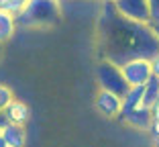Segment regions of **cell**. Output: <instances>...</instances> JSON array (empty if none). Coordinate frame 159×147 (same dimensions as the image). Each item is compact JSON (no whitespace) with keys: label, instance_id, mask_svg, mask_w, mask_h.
Listing matches in <instances>:
<instances>
[{"label":"cell","instance_id":"19","mask_svg":"<svg viewBox=\"0 0 159 147\" xmlns=\"http://www.w3.org/2000/svg\"><path fill=\"white\" fill-rule=\"evenodd\" d=\"M151 27H153V33L157 35V39H159V23H155V25H151Z\"/></svg>","mask_w":159,"mask_h":147},{"label":"cell","instance_id":"13","mask_svg":"<svg viewBox=\"0 0 159 147\" xmlns=\"http://www.w3.org/2000/svg\"><path fill=\"white\" fill-rule=\"evenodd\" d=\"M27 2L29 0H0V10H6V12L16 16V14L27 6Z\"/></svg>","mask_w":159,"mask_h":147},{"label":"cell","instance_id":"2","mask_svg":"<svg viewBox=\"0 0 159 147\" xmlns=\"http://www.w3.org/2000/svg\"><path fill=\"white\" fill-rule=\"evenodd\" d=\"M61 21V0H29L16 14L19 29H51Z\"/></svg>","mask_w":159,"mask_h":147},{"label":"cell","instance_id":"3","mask_svg":"<svg viewBox=\"0 0 159 147\" xmlns=\"http://www.w3.org/2000/svg\"><path fill=\"white\" fill-rule=\"evenodd\" d=\"M96 78H98V86L102 90H108L116 96H125L126 92L131 90V86L126 84L125 76L118 66H114L112 62L108 59H100L98 62V67H96Z\"/></svg>","mask_w":159,"mask_h":147},{"label":"cell","instance_id":"5","mask_svg":"<svg viewBox=\"0 0 159 147\" xmlns=\"http://www.w3.org/2000/svg\"><path fill=\"white\" fill-rule=\"evenodd\" d=\"M114 8L118 14H122L125 19L135 21V23L151 25V14H149V2L147 0H116Z\"/></svg>","mask_w":159,"mask_h":147},{"label":"cell","instance_id":"11","mask_svg":"<svg viewBox=\"0 0 159 147\" xmlns=\"http://www.w3.org/2000/svg\"><path fill=\"white\" fill-rule=\"evenodd\" d=\"M157 100H159V78L151 76V80L143 86V100H141V106H145V108L151 110Z\"/></svg>","mask_w":159,"mask_h":147},{"label":"cell","instance_id":"14","mask_svg":"<svg viewBox=\"0 0 159 147\" xmlns=\"http://www.w3.org/2000/svg\"><path fill=\"white\" fill-rule=\"evenodd\" d=\"M12 100H14L12 88H10V86H6V84H0V113H4Z\"/></svg>","mask_w":159,"mask_h":147},{"label":"cell","instance_id":"22","mask_svg":"<svg viewBox=\"0 0 159 147\" xmlns=\"http://www.w3.org/2000/svg\"><path fill=\"white\" fill-rule=\"evenodd\" d=\"M153 147H159V141H153Z\"/></svg>","mask_w":159,"mask_h":147},{"label":"cell","instance_id":"17","mask_svg":"<svg viewBox=\"0 0 159 147\" xmlns=\"http://www.w3.org/2000/svg\"><path fill=\"white\" fill-rule=\"evenodd\" d=\"M151 113H153V121H159V100L155 102V106L151 108Z\"/></svg>","mask_w":159,"mask_h":147},{"label":"cell","instance_id":"12","mask_svg":"<svg viewBox=\"0 0 159 147\" xmlns=\"http://www.w3.org/2000/svg\"><path fill=\"white\" fill-rule=\"evenodd\" d=\"M141 100H143V86L131 88V90L122 96V108H120V114H118V117H122V114H126V113H131V110L139 108Z\"/></svg>","mask_w":159,"mask_h":147},{"label":"cell","instance_id":"4","mask_svg":"<svg viewBox=\"0 0 159 147\" xmlns=\"http://www.w3.org/2000/svg\"><path fill=\"white\" fill-rule=\"evenodd\" d=\"M120 71H122L126 84L131 86V88L145 86L147 82L151 80V76H153L151 59H131V62H126L125 66H120Z\"/></svg>","mask_w":159,"mask_h":147},{"label":"cell","instance_id":"6","mask_svg":"<svg viewBox=\"0 0 159 147\" xmlns=\"http://www.w3.org/2000/svg\"><path fill=\"white\" fill-rule=\"evenodd\" d=\"M94 108L98 110L102 117H106V119H114V117L120 114L122 98H120V96H116V94H112V92H108V90L98 88L96 98H94Z\"/></svg>","mask_w":159,"mask_h":147},{"label":"cell","instance_id":"7","mask_svg":"<svg viewBox=\"0 0 159 147\" xmlns=\"http://www.w3.org/2000/svg\"><path fill=\"white\" fill-rule=\"evenodd\" d=\"M120 121H125L129 127L133 129H139V131H149L151 123H153V113L145 106H139V108L131 110V113H126L120 117Z\"/></svg>","mask_w":159,"mask_h":147},{"label":"cell","instance_id":"10","mask_svg":"<svg viewBox=\"0 0 159 147\" xmlns=\"http://www.w3.org/2000/svg\"><path fill=\"white\" fill-rule=\"evenodd\" d=\"M16 29H19L16 27V16L6 12V10H0V45L10 41L16 33Z\"/></svg>","mask_w":159,"mask_h":147},{"label":"cell","instance_id":"1","mask_svg":"<svg viewBox=\"0 0 159 147\" xmlns=\"http://www.w3.org/2000/svg\"><path fill=\"white\" fill-rule=\"evenodd\" d=\"M100 59L125 66L131 59H151L159 51V39L151 25L125 19L114 4H104L96 27Z\"/></svg>","mask_w":159,"mask_h":147},{"label":"cell","instance_id":"8","mask_svg":"<svg viewBox=\"0 0 159 147\" xmlns=\"http://www.w3.org/2000/svg\"><path fill=\"white\" fill-rule=\"evenodd\" d=\"M4 117H6V121H8V123L25 127V125L31 121V108H29L27 102H23V100H16V98H14L12 102L8 104V108L4 110Z\"/></svg>","mask_w":159,"mask_h":147},{"label":"cell","instance_id":"21","mask_svg":"<svg viewBox=\"0 0 159 147\" xmlns=\"http://www.w3.org/2000/svg\"><path fill=\"white\" fill-rule=\"evenodd\" d=\"M0 147H10V145H6V143L2 141V137H0Z\"/></svg>","mask_w":159,"mask_h":147},{"label":"cell","instance_id":"23","mask_svg":"<svg viewBox=\"0 0 159 147\" xmlns=\"http://www.w3.org/2000/svg\"><path fill=\"white\" fill-rule=\"evenodd\" d=\"M153 141H159V139H153Z\"/></svg>","mask_w":159,"mask_h":147},{"label":"cell","instance_id":"15","mask_svg":"<svg viewBox=\"0 0 159 147\" xmlns=\"http://www.w3.org/2000/svg\"><path fill=\"white\" fill-rule=\"evenodd\" d=\"M149 2V14H151V25L159 23V0H147Z\"/></svg>","mask_w":159,"mask_h":147},{"label":"cell","instance_id":"18","mask_svg":"<svg viewBox=\"0 0 159 147\" xmlns=\"http://www.w3.org/2000/svg\"><path fill=\"white\" fill-rule=\"evenodd\" d=\"M8 123V121H6V117H4V113H0V129L4 127V125Z\"/></svg>","mask_w":159,"mask_h":147},{"label":"cell","instance_id":"9","mask_svg":"<svg viewBox=\"0 0 159 147\" xmlns=\"http://www.w3.org/2000/svg\"><path fill=\"white\" fill-rule=\"evenodd\" d=\"M0 137L10 147H25V143H27V131L20 125L6 123L4 127L0 129Z\"/></svg>","mask_w":159,"mask_h":147},{"label":"cell","instance_id":"20","mask_svg":"<svg viewBox=\"0 0 159 147\" xmlns=\"http://www.w3.org/2000/svg\"><path fill=\"white\" fill-rule=\"evenodd\" d=\"M104 4H114V2H116V0H102Z\"/></svg>","mask_w":159,"mask_h":147},{"label":"cell","instance_id":"16","mask_svg":"<svg viewBox=\"0 0 159 147\" xmlns=\"http://www.w3.org/2000/svg\"><path fill=\"white\" fill-rule=\"evenodd\" d=\"M151 70H153V76L159 78V51L151 57Z\"/></svg>","mask_w":159,"mask_h":147}]
</instances>
